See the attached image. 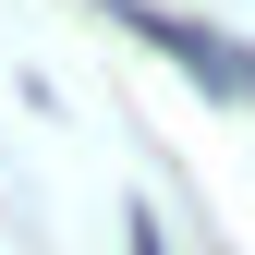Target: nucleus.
<instances>
[{"instance_id":"obj_1","label":"nucleus","mask_w":255,"mask_h":255,"mask_svg":"<svg viewBox=\"0 0 255 255\" xmlns=\"http://www.w3.org/2000/svg\"><path fill=\"white\" fill-rule=\"evenodd\" d=\"M110 12L134 24V37H158V49H170V61H182L195 85H219V98H255V61H243L231 37H207V24H182V12H158V0H110Z\"/></svg>"},{"instance_id":"obj_2","label":"nucleus","mask_w":255,"mask_h":255,"mask_svg":"<svg viewBox=\"0 0 255 255\" xmlns=\"http://www.w3.org/2000/svg\"><path fill=\"white\" fill-rule=\"evenodd\" d=\"M134 255H158V219H146V207H134Z\"/></svg>"}]
</instances>
